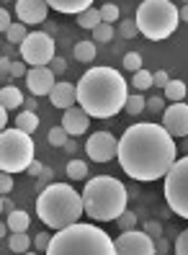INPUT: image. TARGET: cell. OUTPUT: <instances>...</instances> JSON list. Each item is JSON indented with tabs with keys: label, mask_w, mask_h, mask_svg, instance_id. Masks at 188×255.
<instances>
[{
	"label": "cell",
	"mask_w": 188,
	"mask_h": 255,
	"mask_svg": "<svg viewBox=\"0 0 188 255\" xmlns=\"http://www.w3.org/2000/svg\"><path fill=\"white\" fill-rule=\"evenodd\" d=\"M116 160L132 181L155 183L163 181L178 160V142L163 124L137 122L121 134Z\"/></svg>",
	"instance_id": "cell-1"
},
{
	"label": "cell",
	"mask_w": 188,
	"mask_h": 255,
	"mask_svg": "<svg viewBox=\"0 0 188 255\" xmlns=\"http://www.w3.org/2000/svg\"><path fill=\"white\" fill-rule=\"evenodd\" d=\"M129 83L113 67H91L78 80V103L93 119H113L124 111Z\"/></svg>",
	"instance_id": "cell-2"
},
{
	"label": "cell",
	"mask_w": 188,
	"mask_h": 255,
	"mask_svg": "<svg viewBox=\"0 0 188 255\" xmlns=\"http://www.w3.org/2000/svg\"><path fill=\"white\" fill-rule=\"evenodd\" d=\"M47 255H116V243L100 227L78 219L52 235Z\"/></svg>",
	"instance_id": "cell-3"
},
{
	"label": "cell",
	"mask_w": 188,
	"mask_h": 255,
	"mask_svg": "<svg viewBox=\"0 0 188 255\" xmlns=\"http://www.w3.org/2000/svg\"><path fill=\"white\" fill-rule=\"evenodd\" d=\"M85 214L83 193H78L70 183H49L36 196V217L47 230L57 232L67 224L78 222Z\"/></svg>",
	"instance_id": "cell-4"
},
{
	"label": "cell",
	"mask_w": 188,
	"mask_h": 255,
	"mask_svg": "<svg viewBox=\"0 0 188 255\" xmlns=\"http://www.w3.org/2000/svg\"><path fill=\"white\" fill-rule=\"evenodd\" d=\"M83 204L85 214L93 222H116L129 204V191L126 186L113 175H95L88 178L83 188Z\"/></svg>",
	"instance_id": "cell-5"
},
{
	"label": "cell",
	"mask_w": 188,
	"mask_h": 255,
	"mask_svg": "<svg viewBox=\"0 0 188 255\" xmlns=\"http://www.w3.org/2000/svg\"><path fill=\"white\" fill-rule=\"evenodd\" d=\"M139 34L150 41H165L176 34L181 10L173 0H142L134 16Z\"/></svg>",
	"instance_id": "cell-6"
},
{
	"label": "cell",
	"mask_w": 188,
	"mask_h": 255,
	"mask_svg": "<svg viewBox=\"0 0 188 255\" xmlns=\"http://www.w3.org/2000/svg\"><path fill=\"white\" fill-rule=\"evenodd\" d=\"M34 137L28 131L13 127L3 129L0 134V170L5 173H26L28 165L34 162Z\"/></svg>",
	"instance_id": "cell-7"
},
{
	"label": "cell",
	"mask_w": 188,
	"mask_h": 255,
	"mask_svg": "<svg viewBox=\"0 0 188 255\" xmlns=\"http://www.w3.org/2000/svg\"><path fill=\"white\" fill-rule=\"evenodd\" d=\"M163 181H165L163 193H165L168 209L181 219H188V155L173 162V168L165 173Z\"/></svg>",
	"instance_id": "cell-8"
},
{
	"label": "cell",
	"mask_w": 188,
	"mask_h": 255,
	"mask_svg": "<svg viewBox=\"0 0 188 255\" xmlns=\"http://www.w3.org/2000/svg\"><path fill=\"white\" fill-rule=\"evenodd\" d=\"M18 57L26 59L28 67H39V65H49L54 54V39L49 31H28L23 44L18 47Z\"/></svg>",
	"instance_id": "cell-9"
},
{
	"label": "cell",
	"mask_w": 188,
	"mask_h": 255,
	"mask_svg": "<svg viewBox=\"0 0 188 255\" xmlns=\"http://www.w3.org/2000/svg\"><path fill=\"white\" fill-rule=\"evenodd\" d=\"M116 152H119V139L106 129L93 131L88 137V142H85V155L93 162H111L116 157Z\"/></svg>",
	"instance_id": "cell-10"
},
{
	"label": "cell",
	"mask_w": 188,
	"mask_h": 255,
	"mask_svg": "<svg viewBox=\"0 0 188 255\" xmlns=\"http://www.w3.org/2000/svg\"><path fill=\"white\" fill-rule=\"evenodd\" d=\"M155 240L147 232L126 230L116 237V255H155Z\"/></svg>",
	"instance_id": "cell-11"
},
{
	"label": "cell",
	"mask_w": 188,
	"mask_h": 255,
	"mask_svg": "<svg viewBox=\"0 0 188 255\" xmlns=\"http://www.w3.org/2000/svg\"><path fill=\"white\" fill-rule=\"evenodd\" d=\"M163 127L173 134V137H188V103L186 101H176L165 106L163 111Z\"/></svg>",
	"instance_id": "cell-12"
},
{
	"label": "cell",
	"mask_w": 188,
	"mask_h": 255,
	"mask_svg": "<svg viewBox=\"0 0 188 255\" xmlns=\"http://www.w3.org/2000/svg\"><path fill=\"white\" fill-rule=\"evenodd\" d=\"M49 10H52V5L47 0H16V18L28 23V26L44 23Z\"/></svg>",
	"instance_id": "cell-13"
},
{
	"label": "cell",
	"mask_w": 188,
	"mask_h": 255,
	"mask_svg": "<svg viewBox=\"0 0 188 255\" xmlns=\"http://www.w3.org/2000/svg\"><path fill=\"white\" fill-rule=\"evenodd\" d=\"M26 88L34 96H49L54 88V70L49 65H39V67H28L26 72Z\"/></svg>",
	"instance_id": "cell-14"
},
{
	"label": "cell",
	"mask_w": 188,
	"mask_h": 255,
	"mask_svg": "<svg viewBox=\"0 0 188 255\" xmlns=\"http://www.w3.org/2000/svg\"><path fill=\"white\" fill-rule=\"evenodd\" d=\"M91 119L93 116L85 111L80 103H75L72 109L62 111V127L70 131V137H83V134L91 129Z\"/></svg>",
	"instance_id": "cell-15"
},
{
	"label": "cell",
	"mask_w": 188,
	"mask_h": 255,
	"mask_svg": "<svg viewBox=\"0 0 188 255\" xmlns=\"http://www.w3.org/2000/svg\"><path fill=\"white\" fill-rule=\"evenodd\" d=\"M49 101H52L54 109H62V111L72 109V106L78 103V85H72V83H67V80L54 83L52 93H49Z\"/></svg>",
	"instance_id": "cell-16"
},
{
	"label": "cell",
	"mask_w": 188,
	"mask_h": 255,
	"mask_svg": "<svg viewBox=\"0 0 188 255\" xmlns=\"http://www.w3.org/2000/svg\"><path fill=\"white\" fill-rule=\"evenodd\" d=\"M47 3L52 5V10L57 13H67V16H78V13H83L85 8H91L95 0H47Z\"/></svg>",
	"instance_id": "cell-17"
},
{
	"label": "cell",
	"mask_w": 188,
	"mask_h": 255,
	"mask_svg": "<svg viewBox=\"0 0 188 255\" xmlns=\"http://www.w3.org/2000/svg\"><path fill=\"white\" fill-rule=\"evenodd\" d=\"M23 101L26 96L18 91L16 85H3V91H0V106L13 111V109H23Z\"/></svg>",
	"instance_id": "cell-18"
},
{
	"label": "cell",
	"mask_w": 188,
	"mask_h": 255,
	"mask_svg": "<svg viewBox=\"0 0 188 255\" xmlns=\"http://www.w3.org/2000/svg\"><path fill=\"white\" fill-rule=\"evenodd\" d=\"M72 57H75L78 62H83V65H91L95 59V41H91V39L75 41V47H72Z\"/></svg>",
	"instance_id": "cell-19"
},
{
	"label": "cell",
	"mask_w": 188,
	"mask_h": 255,
	"mask_svg": "<svg viewBox=\"0 0 188 255\" xmlns=\"http://www.w3.org/2000/svg\"><path fill=\"white\" fill-rule=\"evenodd\" d=\"M65 173H67L70 181H75V183L88 181V175H91V173H88V162L80 160V157H70L67 165H65Z\"/></svg>",
	"instance_id": "cell-20"
},
{
	"label": "cell",
	"mask_w": 188,
	"mask_h": 255,
	"mask_svg": "<svg viewBox=\"0 0 188 255\" xmlns=\"http://www.w3.org/2000/svg\"><path fill=\"white\" fill-rule=\"evenodd\" d=\"M129 85H132V91H139V93H144V91H150V88H155V72H150V70H137V72H132V80H129Z\"/></svg>",
	"instance_id": "cell-21"
},
{
	"label": "cell",
	"mask_w": 188,
	"mask_h": 255,
	"mask_svg": "<svg viewBox=\"0 0 188 255\" xmlns=\"http://www.w3.org/2000/svg\"><path fill=\"white\" fill-rule=\"evenodd\" d=\"M5 224L10 227V232H28V224H31V217L21 209H13L10 214H5Z\"/></svg>",
	"instance_id": "cell-22"
},
{
	"label": "cell",
	"mask_w": 188,
	"mask_h": 255,
	"mask_svg": "<svg viewBox=\"0 0 188 255\" xmlns=\"http://www.w3.org/2000/svg\"><path fill=\"white\" fill-rule=\"evenodd\" d=\"M13 127H18V129H23V131H28V134H34V131L39 129V116H36V111H28V109L18 111V116L13 119Z\"/></svg>",
	"instance_id": "cell-23"
},
{
	"label": "cell",
	"mask_w": 188,
	"mask_h": 255,
	"mask_svg": "<svg viewBox=\"0 0 188 255\" xmlns=\"http://www.w3.org/2000/svg\"><path fill=\"white\" fill-rule=\"evenodd\" d=\"M78 26L80 28H88V31H93V28L103 21V16H100V8H95V5H91V8H85L83 13H78Z\"/></svg>",
	"instance_id": "cell-24"
},
{
	"label": "cell",
	"mask_w": 188,
	"mask_h": 255,
	"mask_svg": "<svg viewBox=\"0 0 188 255\" xmlns=\"http://www.w3.org/2000/svg\"><path fill=\"white\" fill-rule=\"evenodd\" d=\"M5 245L10 253H28L31 250V237H28V232H10Z\"/></svg>",
	"instance_id": "cell-25"
},
{
	"label": "cell",
	"mask_w": 188,
	"mask_h": 255,
	"mask_svg": "<svg viewBox=\"0 0 188 255\" xmlns=\"http://www.w3.org/2000/svg\"><path fill=\"white\" fill-rule=\"evenodd\" d=\"M163 96H165L170 103H176V101H186V98H188V88H186V83H183V80H170V83L165 85Z\"/></svg>",
	"instance_id": "cell-26"
},
{
	"label": "cell",
	"mask_w": 188,
	"mask_h": 255,
	"mask_svg": "<svg viewBox=\"0 0 188 255\" xmlns=\"http://www.w3.org/2000/svg\"><path fill=\"white\" fill-rule=\"evenodd\" d=\"M124 111L129 114V116H139L142 111H147V98H144L139 91H134V93H129V98H126V106H124Z\"/></svg>",
	"instance_id": "cell-27"
},
{
	"label": "cell",
	"mask_w": 188,
	"mask_h": 255,
	"mask_svg": "<svg viewBox=\"0 0 188 255\" xmlns=\"http://www.w3.org/2000/svg\"><path fill=\"white\" fill-rule=\"evenodd\" d=\"M5 36V41H10V44H16V47H21L23 44V39L28 36V23H23V21H16L8 31L3 34Z\"/></svg>",
	"instance_id": "cell-28"
},
{
	"label": "cell",
	"mask_w": 188,
	"mask_h": 255,
	"mask_svg": "<svg viewBox=\"0 0 188 255\" xmlns=\"http://www.w3.org/2000/svg\"><path fill=\"white\" fill-rule=\"evenodd\" d=\"M113 36H116V31H113V23L100 21V23L93 28V39H95V41H100V44H108V41H113Z\"/></svg>",
	"instance_id": "cell-29"
},
{
	"label": "cell",
	"mask_w": 188,
	"mask_h": 255,
	"mask_svg": "<svg viewBox=\"0 0 188 255\" xmlns=\"http://www.w3.org/2000/svg\"><path fill=\"white\" fill-rule=\"evenodd\" d=\"M67 139H70V131H67L62 124H60V127H52L49 134H47V142H49L52 147H65Z\"/></svg>",
	"instance_id": "cell-30"
},
{
	"label": "cell",
	"mask_w": 188,
	"mask_h": 255,
	"mask_svg": "<svg viewBox=\"0 0 188 255\" xmlns=\"http://www.w3.org/2000/svg\"><path fill=\"white\" fill-rule=\"evenodd\" d=\"M116 31H119V39H137L139 26H137V21H134V18H124V21H119Z\"/></svg>",
	"instance_id": "cell-31"
},
{
	"label": "cell",
	"mask_w": 188,
	"mask_h": 255,
	"mask_svg": "<svg viewBox=\"0 0 188 255\" xmlns=\"http://www.w3.org/2000/svg\"><path fill=\"white\" fill-rule=\"evenodd\" d=\"M10 78L13 80H26V72H28V62H26V59H13V62H10Z\"/></svg>",
	"instance_id": "cell-32"
},
{
	"label": "cell",
	"mask_w": 188,
	"mask_h": 255,
	"mask_svg": "<svg viewBox=\"0 0 188 255\" xmlns=\"http://www.w3.org/2000/svg\"><path fill=\"white\" fill-rule=\"evenodd\" d=\"M121 62H124V70L137 72V70H142V54L139 52H126Z\"/></svg>",
	"instance_id": "cell-33"
},
{
	"label": "cell",
	"mask_w": 188,
	"mask_h": 255,
	"mask_svg": "<svg viewBox=\"0 0 188 255\" xmlns=\"http://www.w3.org/2000/svg\"><path fill=\"white\" fill-rule=\"evenodd\" d=\"M116 227H119L121 232H126V230H137V214L126 209V212L116 219Z\"/></svg>",
	"instance_id": "cell-34"
},
{
	"label": "cell",
	"mask_w": 188,
	"mask_h": 255,
	"mask_svg": "<svg viewBox=\"0 0 188 255\" xmlns=\"http://www.w3.org/2000/svg\"><path fill=\"white\" fill-rule=\"evenodd\" d=\"M100 16H103L106 23H116L119 16H121V10L119 5H113V3H106V5H100Z\"/></svg>",
	"instance_id": "cell-35"
},
{
	"label": "cell",
	"mask_w": 188,
	"mask_h": 255,
	"mask_svg": "<svg viewBox=\"0 0 188 255\" xmlns=\"http://www.w3.org/2000/svg\"><path fill=\"white\" fill-rule=\"evenodd\" d=\"M173 253H176V255H188V230H183L176 237V243H173Z\"/></svg>",
	"instance_id": "cell-36"
},
{
	"label": "cell",
	"mask_w": 188,
	"mask_h": 255,
	"mask_svg": "<svg viewBox=\"0 0 188 255\" xmlns=\"http://www.w3.org/2000/svg\"><path fill=\"white\" fill-rule=\"evenodd\" d=\"M165 96H152V98H147V111L150 114H163L165 111Z\"/></svg>",
	"instance_id": "cell-37"
},
{
	"label": "cell",
	"mask_w": 188,
	"mask_h": 255,
	"mask_svg": "<svg viewBox=\"0 0 188 255\" xmlns=\"http://www.w3.org/2000/svg\"><path fill=\"white\" fill-rule=\"evenodd\" d=\"M49 243H52V235H49V232H39V235L34 237V250L47 253V250H49Z\"/></svg>",
	"instance_id": "cell-38"
},
{
	"label": "cell",
	"mask_w": 188,
	"mask_h": 255,
	"mask_svg": "<svg viewBox=\"0 0 188 255\" xmlns=\"http://www.w3.org/2000/svg\"><path fill=\"white\" fill-rule=\"evenodd\" d=\"M49 183H54V170H52V168H44V170H41V175L36 178V183H34V186L41 191V188H47Z\"/></svg>",
	"instance_id": "cell-39"
},
{
	"label": "cell",
	"mask_w": 188,
	"mask_h": 255,
	"mask_svg": "<svg viewBox=\"0 0 188 255\" xmlns=\"http://www.w3.org/2000/svg\"><path fill=\"white\" fill-rule=\"evenodd\" d=\"M144 232H147L152 240H157V237H163V224L155 222V219H150V222H144Z\"/></svg>",
	"instance_id": "cell-40"
},
{
	"label": "cell",
	"mask_w": 188,
	"mask_h": 255,
	"mask_svg": "<svg viewBox=\"0 0 188 255\" xmlns=\"http://www.w3.org/2000/svg\"><path fill=\"white\" fill-rule=\"evenodd\" d=\"M168 83H170V75H168L165 70H157V72H155V88H157V91H165Z\"/></svg>",
	"instance_id": "cell-41"
},
{
	"label": "cell",
	"mask_w": 188,
	"mask_h": 255,
	"mask_svg": "<svg viewBox=\"0 0 188 255\" xmlns=\"http://www.w3.org/2000/svg\"><path fill=\"white\" fill-rule=\"evenodd\" d=\"M0 191H3V193H10L13 191V173H5L3 170V175H0Z\"/></svg>",
	"instance_id": "cell-42"
},
{
	"label": "cell",
	"mask_w": 188,
	"mask_h": 255,
	"mask_svg": "<svg viewBox=\"0 0 188 255\" xmlns=\"http://www.w3.org/2000/svg\"><path fill=\"white\" fill-rule=\"evenodd\" d=\"M49 67L54 70V75H65V72H67V62H65L62 57H54L52 62H49Z\"/></svg>",
	"instance_id": "cell-43"
},
{
	"label": "cell",
	"mask_w": 188,
	"mask_h": 255,
	"mask_svg": "<svg viewBox=\"0 0 188 255\" xmlns=\"http://www.w3.org/2000/svg\"><path fill=\"white\" fill-rule=\"evenodd\" d=\"M10 26H13V18H10V13H8V10L3 8V10H0V31L5 34V31H8Z\"/></svg>",
	"instance_id": "cell-44"
},
{
	"label": "cell",
	"mask_w": 188,
	"mask_h": 255,
	"mask_svg": "<svg viewBox=\"0 0 188 255\" xmlns=\"http://www.w3.org/2000/svg\"><path fill=\"white\" fill-rule=\"evenodd\" d=\"M155 250H157V255H165V253H170L173 248H170V243H168L165 237H157V240H155Z\"/></svg>",
	"instance_id": "cell-45"
},
{
	"label": "cell",
	"mask_w": 188,
	"mask_h": 255,
	"mask_svg": "<svg viewBox=\"0 0 188 255\" xmlns=\"http://www.w3.org/2000/svg\"><path fill=\"white\" fill-rule=\"evenodd\" d=\"M0 212H3V217L13 212V201L8 199V193H3V199H0Z\"/></svg>",
	"instance_id": "cell-46"
},
{
	"label": "cell",
	"mask_w": 188,
	"mask_h": 255,
	"mask_svg": "<svg viewBox=\"0 0 188 255\" xmlns=\"http://www.w3.org/2000/svg\"><path fill=\"white\" fill-rule=\"evenodd\" d=\"M41 170H44V165H41V162H36V160H34L31 165H28V170H26V173L31 175V178H39V175H41Z\"/></svg>",
	"instance_id": "cell-47"
},
{
	"label": "cell",
	"mask_w": 188,
	"mask_h": 255,
	"mask_svg": "<svg viewBox=\"0 0 188 255\" xmlns=\"http://www.w3.org/2000/svg\"><path fill=\"white\" fill-rule=\"evenodd\" d=\"M36 98H39V96H34V93H31V96H28V98L23 101V109H28V111H36V106H39V101H36Z\"/></svg>",
	"instance_id": "cell-48"
},
{
	"label": "cell",
	"mask_w": 188,
	"mask_h": 255,
	"mask_svg": "<svg viewBox=\"0 0 188 255\" xmlns=\"http://www.w3.org/2000/svg\"><path fill=\"white\" fill-rule=\"evenodd\" d=\"M62 149H65L67 155H75V152H78V142H72V137H70V139H67V144H65Z\"/></svg>",
	"instance_id": "cell-49"
},
{
	"label": "cell",
	"mask_w": 188,
	"mask_h": 255,
	"mask_svg": "<svg viewBox=\"0 0 188 255\" xmlns=\"http://www.w3.org/2000/svg\"><path fill=\"white\" fill-rule=\"evenodd\" d=\"M0 127H8V109H3V106H0Z\"/></svg>",
	"instance_id": "cell-50"
},
{
	"label": "cell",
	"mask_w": 188,
	"mask_h": 255,
	"mask_svg": "<svg viewBox=\"0 0 188 255\" xmlns=\"http://www.w3.org/2000/svg\"><path fill=\"white\" fill-rule=\"evenodd\" d=\"M181 21L188 23V5H181Z\"/></svg>",
	"instance_id": "cell-51"
},
{
	"label": "cell",
	"mask_w": 188,
	"mask_h": 255,
	"mask_svg": "<svg viewBox=\"0 0 188 255\" xmlns=\"http://www.w3.org/2000/svg\"><path fill=\"white\" fill-rule=\"evenodd\" d=\"M181 149H183V155H188V137H183V142H181Z\"/></svg>",
	"instance_id": "cell-52"
},
{
	"label": "cell",
	"mask_w": 188,
	"mask_h": 255,
	"mask_svg": "<svg viewBox=\"0 0 188 255\" xmlns=\"http://www.w3.org/2000/svg\"><path fill=\"white\" fill-rule=\"evenodd\" d=\"M0 3H3V5H8V3H10V0H0Z\"/></svg>",
	"instance_id": "cell-53"
},
{
	"label": "cell",
	"mask_w": 188,
	"mask_h": 255,
	"mask_svg": "<svg viewBox=\"0 0 188 255\" xmlns=\"http://www.w3.org/2000/svg\"><path fill=\"white\" fill-rule=\"evenodd\" d=\"M181 5H188V0H181Z\"/></svg>",
	"instance_id": "cell-54"
},
{
	"label": "cell",
	"mask_w": 188,
	"mask_h": 255,
	"mask_svg": "<svg viewBox=\"0 0 188 255\" xmlns=\"http://www.w3.org/2000/svg\"><path fill=\"white\" fill-rule=\"evenodd\" d=\"M186 101H188V98H186Z\"/></svg>",
	"instance_id": "cell-55"
}]
</instances>
